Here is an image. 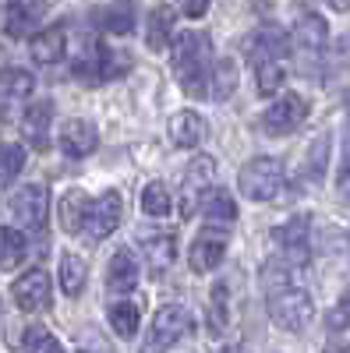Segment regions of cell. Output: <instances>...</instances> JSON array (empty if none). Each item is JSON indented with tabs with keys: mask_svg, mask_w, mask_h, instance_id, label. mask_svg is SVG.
Returning <instances> with one entry per match:
<instances>
[{
	"mask_svg": "<svg viewBox=\"0 0 350 353\" xmlns=\"http://www.w3.org/2000/svg\"><path fill=\"white\" fill-rule=\"evenodd\" d=\"M262 283H266V307L269 318L286 332H304L308 321L315 314L308 290H301L294 279H290V261L286 258H273L262 269Z\"/></svg>",
	"mask_w": 350,
	"mask_h": 353,
	"instance_id": "obj_1",
	"label": "cell"
},
{
	"mask_svg": "<svg viewBox=\"0 0 350 353\" xmlns=\"http://www.w3.org/2000/svg\"><path fill=\"white\" fill-rule=\"evenodd\" d=\"M209 64H213V39L206 32H181L173 39L170 68H173V78H177V85L188 96H202L206 81L213 78Z\"/></svg>",
	"mask_w": 350,
	"mask_h": 353,
	"instance_id": "obj_2",
	"label": "cell"
},
{
	"mask_svg": "<svg viewBox=\"0 0 350 353\" xmlns=\"http://www.w3.org/2000/svg\"><path fill=\"white\" fill-rule=\"evenodd\" d=\"M237 188L248 201H273L283 191V166L273 156H255L241 166Z\"/></svg>",
	"mask_w": 350,
	"mask_h": 353,
	"instance_id": "obj_3",
	"label": "cell"
},
{
	"mask_svg": "<svg viewBox=\"0 0 350 353\" xmlns=\"http://www.w3.org/2000/svg\"><path fill=\"white\" fill-rule=\"evenodd\" d=\"M191 332V314L184 304H163L153 318L149 332H145L142 353H166L173 343H181Z\"/></svg>",
	"mask_w": 350,
	"mask_h": 353,
	"instance_id": "obj_4",
	"label": "cell"
},
{
	"mask_svg": "<svg viewBox=\"0 0 350 353\" xmlns=\"http://www.w3.org/2000/svg\"><path fill=\"white\" fill-rule=\"evenodd\" d=\"M304 117H308V103L298 92H286L273 106H266V113H262V131L266 134H290L304 124Z\"/></svg>",
	"mask_w": 350,
	"mask_h": 353,
	"instance_id": "obj_5",
	"label": "cell"
},
{
	"mask_svg": "<svg viewBox=\"0 0 350 353\" xmlns=\"http://www.w3.org/2000/svg\"><path fill=\"white\" fill-rule=\"evenodd\" d=\"M226 233L230 230L202 226V233H198L195 244H191V254H188L191 272H213L216 265L223 261V254H226Z\"/></svg>",
	"mask_w": 350,
	"mask_h": 353,
	"instance_id": "obj_6",
	"label": "cell"
},
{
	"mask_svg": "<svg viewBox=\"0 0 350 353\" xmlns=\"http://www.w3.org/2000/svg\"><path fill=\"white\" fill-rule=\"evenodd\" d=\"M117 223H121V194L106 191V194H99L89 205V216H85V230L81 233L89 241H103V237H110V233L117 230Z\"/></svg>",
	"mask_w": 350,
	"mask_h": 353,
	"instance_id": "obj_7",
	"label": "cell"
},
{
	"mask_svg": "<svg viewBox=\"0 0 350 353\" xmlns=\"http://www.w3.org/2000/svg\"><path fill=\"white\" fill-rule=\"evenodd\" d=\"M308 233H311V216H294V219H286L283 226L273 230V241H276V248L283 251L286 261L304 265L308 261Z\"/></svg>",
	"mask_w": 350,
	"mask_h": 353,
	"instance_id": "obj_8",
	"label": "cell"
},
{
	"mask_svg": "<svg viewBox=\"0 0 350 353\" xmlns=\"http://www.w3.org/2000/svg\"><path fill=\"white\" fill-rule=\"evenodd\" d=\"M11 212H14V219H18L21 226H28V230H43L46 212H50V194H46V188H43V184H28V188H21V191L14 194V201H11Z\"/></svg>",
	"mask_w": 350,
	"mask_h": 353,
	"instance_id": "obj_9",
	"label": "cell"
},
{
	"mask_svg": "<svg viewBox=\"0 0 350 353\" xmlns=\"http://www.w3.org/2000/svg\"><path fill=\"white\" fill-rule=\"evenodd\" d=\"M326 39H329V28L318 14H301V21L294 25V46L298 53L304 57V68H311V61H318L326 50Z\"/></svg>",
	"mask_w": 350,
	"mask_h": 353,
	"instance_id": "obj_10",
	"label": "cell"
},
{
	"mask_svg": "<svg viewBox=\"0 0 350 353\" xmlns=\"http://www.w3.org/2000/svg\"><path fill=\"white\" fill-rule=\"evenodd\" d=\"M11 297L21 311H43L50 304V276L43 269H32V272H25L21 279H14L11 286Z\"/></svg>",
	"mask_w": 350,
	"mask_h": 353,
	"instance_id": "obj_11",
	"label": "cell"
},
{
	"mask_svg": "<svg viewBox=\"0 0 350 353\" xmlns=\"http://www.w3.org/2000/svg\"><path fill=\"white\" fill-rule=\"evenodd\" d=\"M99 145V134L89 121H68L61 128V152L71 156V159H81V156H93Z\"/></svg>",
	"mask_w": 350,
	"mask_h": 353,
	"instance_id": "obj_12",
	"label": "cell"
},
{
	"mask_svg": "<svg viewBox=\"0 0 350 353\" xmlns=\"http://www.w3.org/2000/svg\"><path fill=\"white\" fill-rule=\"evenodd\" d=\"M213 159L209 156H198V159H191L188 163V173H184V188H181V212L184 216H191L195 212V205H202V188L209 184V176H213Z\"/></svg>",
	"mask_w": 350,
	"mask_h": 353,
	"instance_id": "obj_13",
	"label": "cell"
},
{
	"mask_svg": "<svg viewBox=\"0 0 350 353\" xmlns=\"http://www.w3.org/2000/svg\"><path fill=\"white\" fill-rule=\"evenodd\" d=\"M50 124H53V103L50 99H39V103H32L25 110V117H21V134H25V141L32 145V149H46L50 145Z\"/></svg>",
	"mask_w": 350,
	"mask_h": 353,
	"instance_id": "obj_14",
	"label": "cell"
},
{
	"mask_svg": "<svg viewBox=\"0 0 350 353\" xmlns=\"http://www.w3.org/2000/svg\"><path fill=\"white\" fill-rule=\"evenodd\" d=\"M166 138H170V145H177V149H195V145H202V138H206V121L191 110L173 113L170 124H166Z\"/></svg>",
	"mask_w": 350,
	"mask_h": 353,
	"instance_id": "obj_15",
	"label": "cell"
},
{
	"mask_svg": "<svg viewBox=\"0 0 350 353\" xmlns=\"http://www.w3.org/2000/svg\"><path fill=\"white\" fill-rule=\"evenodd\" d=\"M64 50H68V32L61 25H50L28 39V53H32L36 64H57L64 57Z\"/></svg>",
	"mask_w": 350,
	"mask_h": 353,
	"instance_id": "obj_16",
	"label": "cell"
},
{
	"mask_svg": "<svg viewBox=\"0 0 350 353\" xmlns=\"http://www.w3.org/2000/svg\"><path fill=\"white\" fill-rule=\"evenodd\" d=\"M135 286H138V261L128 248H121L106 265V290L110 293H131Z\"/></svg>",
	"mask_w": 350,
	"mask_h": 353,
	"instance_id": "obj_17",
	"label": "cell"
},
{
	"mask_svg": "<svg viewBox=\"0 0 350 353\" xmlns=\"http://www.w3.org/2000/svg\"><path fill=\"white\" fill-rule=\"evenodd\" d=\"M173 21H177V14H173L170 4L153 8L149 21H145V46H149L153 53H163L173 43Z\"/></svg>",
	"mask_w": 350,
	"mask_h": 353,
	"instance_id": "obj_18",
	"label": "cell"
},
{
	"mask_svg": "<svg viewBox=\"0 0 350 353\" xmlns=\"http://www.w3.org/2000/svg\"><path fill=\"white\" fill-rule=\"evenodd\" d=\"M202 216H206V226H216V230H230L233 219H237V201H233L226 191L213 188L202 198Z\"/></svg>",
	"mask_w": 350,
	"mask_h": 353,
	"instance_id": "obj_19",
	"label": "cell"
},
{
	"mask_svg": "<svg viewBox=\"0 0 350 353\" xmlns=\"http://www.w3.org/2000/svg\"><path fill=\"white\" fill-rule=\"evenodd\" d=\"M145 269H149L156 279L170 272L173 258H177V244H173V237H166V233H156V237H145Z\"/></svg>",
	"mask_w": 350,
	"mask_h": 353,
	"instance_id": "obj_20",
	"label": "cell"
},
{
	"mask_svg": "<svg viewBox=\"0 0 350 353\" xmlns=\"http://www.w3.org/2000/svg\"><path fill=\"white\" fill-rule=\"evenodd\" d=\"M244 50H248L251 68L266 64V61H280V53H283V32H280V28H258V32L244 43Z\"/></svg>",
	"mask_w": 350,
	"mask_h": 353,
	"instance_id": "obj_21",
	"label": "cell"
},
{
	"mask_svg": "<svg viewBox=\"0 0 350 353\" xmlns=\"http://www.w3.org/2000/svg\"><path fill=\"white\" fill-rule=\"evenodd\" d=\"M89 194L85 191H78V188H71L64 198H61V205H57V216H61V226L68 230V233H81L85 230V216H89Z\"/></svg>",
	"mask_w": 350,
	"mask_h": 353,
	"instance_id": "obj_22",
	"label": "cell"
},
{
	"mask_svg": "<svg viewBox=\"0 0 350 353\" xmlns=\"http://www.w3.org/2000/svg\"><path fill=\"white\" fill-rule=\"evenodd\" d=\"M96 18H99V25L106 28V32H113V36H128L131 28H135V21H138L131 0H110L106 8L96 11Z\"/></svg>",
	"mask_w": 350,
	"mask_h": 353,
	"instance_id": "obj_23",
	"label": "cell"
},
{
	"mask_svg": "<svg viewBox=\"0 0 350 353\" xmlns=\"http://www.w3.org/2000/svg\"><path fill=\"white\" fill-rule=\"evenodd\" d=\"M25 237L14 230V226H0V269H18L25 261Z\"/></svg>",
	"mask_w": 350,
	"mask_h": 353,
	"instance_id": "obj_24",
	"label": "cell"
},
{
	"mask_svg": "<svg viewBox=\"0 0 350 353\" xmlns=\"http://www.w3.org/2000/svg\"><path fill=\"white\" fill-rule=\"evenodd\" d=\"M85 276H89V265L78 254H61V290L68 297H78L85 290Z\"/></svg>",
	"mask_w": 350,
	"mask_h": 353,
	"instance_id": "obj_25",
	"label": "cell"
},
{
	"mask_svg": "<svg viewBox=\"0 0 350 353\" xmlns=\"http://www.w3.org/2000/svg\"><path fill=\"white\" fill-rule=\"evenodd\" d=\"M170 209H173V198H170L166 184H163V181L145 184V191H142V212L153 216V219H166Z\"/></svg>",
	"mask_w": 350,
	"mask_h": 353,
	"instance_id": "obj_26",
	"label": "cell"
},
{
	"mask_svg": "<svg viewBox=\"0 0 350 353\" xmlns=\"http://www.w3.org/2000/svg\"><path fill=\"white\" fill-rule=\"evenodd\" d=\"M103 53H106V46H99V43H89V46H85V57L75 64L78 81H85V85L106 81V78H103Z\"/></svg>",
	"mask_w": 350,
	"mask_h": 353,
	"instance_id": "obj_27",
	"label": "cell"
},
{
	"mask_svg": "<svg viewBox=\"0 0 350 353\" xmlns=\"http://www.w3.org/2000/svg\"><path fill=\"white\" fill-rule=\"evenodd\" d=\"M32 88H36V78L21 68H8L0 74V96L4 99H25V96H32Z\"/></svg>",
	"mask_w": 350,
	"mask_h": 353,
	"instance_id": "obj_28",
	"label": "cell"
},
{
	"mask_svg": "<svg viewBox=\"0 0 350 353\" xmlns=\"http://www.w3.org/2000/svg\"><path fill=\"white\" fill-rule=\"evenodd\" d=\"M233 88H237V64H233L230 57H226V61H216L209 96H213L216 103H223V99H230V96H233Z\"/></svg>",
	"mask_w": 350,
	"mask_h": 353,
	"instance_id": "obj_29",
	"label": "cell"
},
{
	"mask_svg": "<svg viewBox=\"0 0 350 353\" xmlns=\"http://www.w3.org/2000/svg\"><path fill=\"white\" fill-rule=\"evenodd\" d=\"M110 325H113V332L121 336V339H131L138 332V307L131 301L110 304Z\"/></svg>",
	"mask_w": 350,
	"mask_h": 353,
	"instance_id": "obj_30",
	"label": "cell"
},
{
	"mask_svg": "<svg viewBox=\"0 0 350 353\" xmlns=\"http://www.w3.org/2000/svg\"><path fill=\"white\" fill-rule=\"evenodd\" d=\"M226 283H216L213 293H209V332L213 336H223L226 321H230V304H226Z\"/></svg>",
	"mask_w": 350,
	"mask_h": 353,
	"instance_id": "obj_31",
	"label": "cell"
},
{
	"mask_svg": "<svg viewBox=\"0 0 350 353\" xmlns=\"http://www.w3.org/2000/svg\"><path fill=\"white\" fill-rule=\"evenodd\" d=\"M21 170H25V149L14 141H4L0 145V184H11Z\"/></svg>",
	"mask_w": 350,
	"mask_h": 353,
	"instance_id": "obj_32",
	"label": "cell"
},
{
	"mask_svg": "<svg viewBox=\"0 0 350 353\" xmlns=\"http://www.w3.org/2000/svg\"><path fill=\"white\" fill-rule=\"evenodd\" d=\"M32 25H36V8H25V4H14V8H8V18H4L8 36H14V39H25V36H32Z\"/></svg>",
	"mask_w": 350,
	"mask_h": 353,
	"instance_id": "obj_33",
	"label": "cell"
},
{
	"mask_svg": "<svg viewBox=\"0 0 350 353\" xmlns=\"http://www.w3.org/2000/svg\"><path fill=\"white\" fill-rule=\"evenodd\" d=\"M280 85H283V64L280 61H266V64L255 68V88H258V96L280 92Z\"/></svg>",
	"mask_w": 350,
	"mask_h": 353,
	"instance_id": "obj_34",
	"label": "cell"
},
{
	"mask_svg": "<svg viewBox=\"0 0 350 353\" xmlns=\"http://www.w3.org/2000/svg\"><path fill=\"white\" fill-rule=\"evenodd\" d=\"M25 353H64V346L43 325H32V329H25Z\"/></svg>",
	"mask_w": 350,
	"mask_h": 353,
	"instance_id": "obj_35",
	"label": "cell"
},
{
	"mask_svg": "<svg viewBox=\"0 0 350 353\" xmlns=\"http://www.w3.org/2000/svg\"><path fill=\"white\" fill-rule=\"evenodd\" d=\"M326 152H329V138H318L311 149H308V163H304V176L311 184L322 181V173H326Z\"/></svg>",
	"mask_w": 350,
	"mask_h": 353,
	"instance_id": "obj_36",
	"label": "cell"
},
{
	"mask_svg": "<svg viewBox=\"0 0 350 353\" xmlns=\"http://www.w3.org/2000/svg\"><path fill=\"white\" fill-rule=\"evenodd\" d=\"M326 321H329V329H333V332L350 329V286L343 290V297L336 301V307L329 311V318H326Z\"/></svg>",
	"mask_w": 350,
	"mask_h": 353,
	"instance_id": "obj_37",
	"label": "cell"
},
{
	"mask_svg": "<svg viewBox=\"0 0 350 353\" xmlns=\"http://www.w3.org/2000/svg\"><path fill=\"white\" fill-rule=\"evenodd\" d=\"M336 194L343 201H350V141L343 145V159H340V173H336Z\"/></svg>",
	"mask_w": 350,
	"mask_h": 353,
	"instance_id": "obj_38",
	"label": "cell"
},
{
	"mask_svg": "<svg viewBox=\"0 0 350 353\" xmlns=\"http://www.w3.org/2000/svg\"><path fill=\"white\" fill-rule=\"evenodd\" d=\"M336 64H340L343 71H350V36L340 39V46H336Z\"/></svg>",
	"mask_w": 350,
	"mask_h": 353,
	"instance_id": "obj_39",
	"label": "cell"
},
{
	"mask_svg": "<svg viewBox=\"0 0 350 353\" xmlns=\"http://www.w3.org/2000/svg\"><path fill=\"white\" fill-rule=\"evenodd\" d=\"M188 18H202V14H206L209 11V0H188Z\"/></svg>",
	"mask_w": 350,
	"mask_h": 353,
	"instance_id": "obj_40",
	"label": "cell"
},
{
	"mask_svg": "<svg viewBox=\"0 0 350 353\" xmlns=\"http://www.w3.org/2000/svg\"><path fill=\"white\" fill-rule=\"evenodd\" d=\"M326 4H329L333 11H340V14H343V11H350V0H326Z\"/></svg>",
	"mask_w": 350,
	"mask_h": 353,
	"instance_id": "obj_41",
	"label": "cell"
},
{
	"mask_svg": "<svg viewBox=\"0 0 350 353\" xmlns=\"http://www.w3.org/2000/svg\"><path fill=\"white\" fill-rule=\"evenodd\" d=\"M329 353H350V343H343V346H333Z\"/></svg>",
	"mask_w": 350,
	"mask_h": 353,
	"instance_id": "obj_42",
	"label": "cell"
},
{
	"mask_svg": "<svg viewBox=\"0 0 350 353\" xmlns=\"http://www.w3.org/2000/svg\"><path fill=\"white\" fill-rule=\"evenodd\" d=\"M220 353H244L241 346H226V350H220Z\"/></svg>",
	"mask_w": 350,
	"mask_h": 353,
	"instance_id": "obj_43",
	"label": "cell"
},
{
	"mask_svg": "<svg viewBox=\"0 0 350 353\" xmlns=\"http://www.w3.org/2000/svg\"><path fill=\"white\" fill-rule=\"evenodd\" d=\"M347 113H350V92H347Z\"/></svg>",
	"mask_w": 350,
	"mask_h": 353,
	"instance_id": "obj_44",
	"label": "cell"
},
{
	"mask_svg": "<svg viewBox=\"0 0 350 353\" xmlns=\"http://www.w3.org/2000/svg\"><path fill=\"white\" fill-rule=\"evenodd\" d=\"M0 4H8V0H0Z\"/></svg>",
	"mask_w": 350,
	"mask_h": 353,
	"instance_id": "obj_45",
	"label": "cell"
}]
</instances>
